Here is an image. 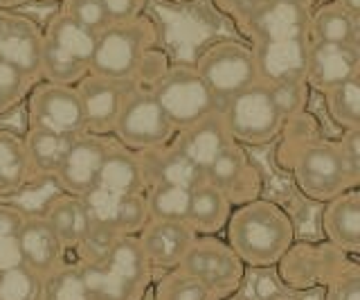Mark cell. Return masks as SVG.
I'll use <instances>...</instances> for the list:
<instances>
[{"mask_svg": "<svg viewBox=\"0 0 360 300\" xmlns=\"http://www.w3.org/2000/svg\"><path fill=\"white\" fill-rule=\"evenodd\" d=\"M225 228L228 246L243 264L252 266L279 262L295 237V226L286 210L264 199H255L232 210Z\"/></svg>", "mask_w": 360, "mask_h": 300, "instance_id": "6da1fadb", "label": "cell"}, {"mask_svg": "<svg viewBox=\"0 0 360 300\" xmlns=\"http://www.w3.org/2000/svg\"><path fill=\"white\" fill-rule=\"evenodd\" d=\"M90 300H142L151 282V264L138 235H122L93 260L77 264Z\"/></svg>", "mask_w": 360, "mask_h": 300, "instance_id": "7a4b0ae2", "label": "cell"}, {"mask_svg": "<svg viewBox=\"0 0 360 300\" xmlns=\"http://www.w3.org/2000/svg\"><path fill=\"white\" fill-rule=\"evenodd\" d=\"M158 46V27L149 16L131 23L108 25L97 35L95 52L90 59V75L133 84L138 65L146 50Z\"/></svg>", "mask_w": 360, "mask_h": 300, "instance_id": "3957f363", "label": "cell"}, {"mask_svg": "<svg viewBox=\"0 0 360 300\" xmlns=\"http://www.w3.org/2000/svg\"><path fill=\"white\" fill-rule=\"evenodd\" d=\"M292 176L300 190L313 201H331L358 183L352 179L338 142L311 138L300 142L292 156Z\"/></svg>", "mask_w": 360, "mask_h": 300, "instance_id": "277c9868", "label": "cell"}, {"mask_svg": "<svg viewBox=\"0 0 360 300\" xmlns=\"http://www.w3.org/2000/svg\"><path fill=\"white\" fill-rule=\"evenodd\" d=\"M149 91L176 133L212 115L221 106L205 82L200 80V75L194 70V65H169L167 73Z\"/></svg>", "mask_w": 360, "mask_h": 300, "instance_id": "5b68a950", "label": "cell"}, {"mask_svg": "<svg viewBox=\"0 0 360 300\" xmlns=\"http://www.w3.org/2000/svg\"><path fill=\"white\" fill-rule=\"evenodd\" d=\"M219 111L236 144L262 147L273 142L284 129V118L270 97L268 86L262 82L225 99Z\"/></svg>", "mask_w": 360, "mask_h": 300, "instance_id": "8992f818", "label": "cell"}, {"mask_svg": "<svg viewBox=\"0 0 360 300\" xmlns=\"http://www.w3.org/2000/svg\"><path fill=\"white\" fill-rule=\"evenodd\" d=\"M194 70L223 104L225 99L259 84L252 46L241 41H214L198 54Z\"/></svg>", "mask_w": 360, "mask_h": 300, "instance_id": "52a82bcc", "label": "cell"}, {"mask_svg": "<svg viewBox=\"0 0 360 300\" xmlns=\"http://www.w3.org/2000/svg\"><path fill=\"white\" fill-rule=\"evenodd\" d=\"M110 136H115L122 147L146 151L172 142L176 129L162 113V108L158 106L151 91L133 86L129 95L124 97Z\"/></svg>", "mask_w": 360, "mask_h": 300, "instance_id": "ba28073f", "label": "cell"}, {"mask_svg": "<svg viewBox=\"0 0 360 300\" xmlns=\"http://www.w3.org/2000/svg\"><path fill=\"white\" fill-rule=\"evenodd\" d=\"M180 271L196 277L217 298H225L241 287L245 264L228 244L214 237H196L178 266Z\"/></svg>", "mask_w": 360, "mask_h": 300, "instance_id": "9c48e42d", "label": "cell"}, {"mask_svg": "<svg viewBox=\"0 0 360 300\" xmlns=\"http://www.w3.org/2000/svg\"><path fill=\"white\" fill-rule=\"evenodd\" d=\"M30 127H41L72 138L86 133L84 111L77 88L39 82V86H34L30 95Z\"/></svg>", "mask_w": 360, "mask_h": 300, "instance_id": "30bf717a", "label": "cell"}, {"mask_svg": "<svg viewBox=\"0 0 360 300\" xmlns=\"http://www.w3.org/2000/svg\"><path fill=\"white\" fill-rule=\"evenodd\" d=\"M43 30L27 16L0 12V61L41 82Z\"/></svg>", "mask_w": 360, "mask_h": 300, "instance_id": "8fae6325", "label": "cell"}, {"mask_svg": "<svg viewBox=\"0 0 360 300\" xmlns=\"http://www.w3.org/2000/svg\"><path fill=\"white\" fill-rule=\"evenodd\" d=\"M75 88L79 102H82L86 133L101 138L110 136L124 97L129 95L133 84L106 80V77H97L88 73Z\"/></svg>", "mask_w": 360, "mask_h": 300, "instance_id": "7c38bea8", "label": "cell"}, {"mask_svg": "<svg viewBox=\"0 0 360 300\" xmlns=\"http://www.w3.org/2000/svg\"><path fill=\"white\" fill-rule=\"evenodd\" d=\"M106 149H108V140L101 136H90V133L75 136L59 165V170L54 174L56 185L65 194L72 196L88 194L97 185Z\"/></svg>", "mask_w": 360, "mask_h": 300, "instance_id": "4fadbf2b", "label": "cell"}, {"mask_svg": "<svg viewBox=\"0 0 360 300\" xmlns=\"http://www.w3.org/2000/svg\"><path fill=\"white\" fill-rule=\"evenodd\" d=\"M309 20L311 7L284 3V0H268L239 30L252 41V46L264 41L309 39Z\"/></svg>", "mask_w": 360, "mask_h": 300, "instance_id": "5bb4252c", "label": "cell"}, {"mask_svg": "<svg viewBox=\"0 0 360 300\" xmlns=\"http://www.w3.org/2000/svg\"><path fill=\"white\" fill-rule=\"evenodd\" d=\"M360 75V48L352 43L309 41L307 75L304 82L315 91L326 93L329 88Z\"/></svg>", "mask_w": 360, "mask_h": 300, "instance_id": "9a60e30c", "label": "cell"}, {"mask_svg": "<svg viewBox=\"0 0 360 300\" xmlns=\"http://www.w3.org/2000/svg\"><path fill=\"white\" fill-rule=\"evenodd\" d=\"M255 63L262 84L304 82L309 57V39H284L255 43Z\"/></svg>", "mask_w": 360, "mask_h": 300, "instance_id": "2e32d148", "label": "cell"}, {"mask_svg": "<svg viewBox=\"0 0 360 300\" xmlns=\"http://www.w3.org/2000/svg\"><path fill=\"white\" fill-rule=\"evenodd\" d=\"M205 181L217 185L230 199V204H241V206L248 201H255L259 187H262L257 170L248 161L243 147L236 142H232L205 170Z\"/></svg>", "mask_w": 360, "mask_h": 300, "instance_id": "e0dca14e", "label": "cell"}, {"mask_svg": "<svg viewBox=\"0 0 360 300\" xmlns=\"http://www.w3.org/2000/svg\"><path fill=\"white\" fill-rule=\"evenodd\" d=\"M196 237L187 221H149L138 242L151 269H178Z\"/></svg>", "mask_w": 360, "mask_h": 300, "instance_id": "ac0fdd59", "label": "cell"}, {"mask_svg": "<svg viewBox=\"0 0 360 300\" xmlns=\"http://www.w3.org/2000/svg\"><path fill=\"white\" fill-rule=\"evenodd\" d=\"M138 163L144 176V190L149 185H174L183 190H196L200 183H205V172L191 163L185 154H180L172 142L165 147L142 151Z\"/></svg>", "mask_w": 360, "mask_h": 300, "instance_id": "d6986e66", "label": "cell"}, {"mask_svg": "<svg viewBox=\"0 0 360 300\" xmlns=\"http://www.w3.org/2000/svg\"><path fill=\"white\" fill-rule=\"evenodd\" d=\"M18 249H20V264L27 266L39 277L52 275L59 266H63V253L65 246L56 232L50 228L43 215H25V221L20 226L18 235Z\"/></svg>", "mask_w": 360, "mask_h": 300, "instance_id": "ffe728a7", "label": "cell"}, {"mask_svg": "<svg viewBox=\"0 0 360 300\" xmlns=\"http://www.w3.org/2000/svg\"><path fill=\"white\" fill-rule=\"evenodd\" d=\"M232 142L234 140L221 118V111H214L212 115L198 120L196 125L178 131L176 138L172 140L174 147L180 154H185L194 165H198L202 172H205Z\"/></svg>", "mask_w": 360, "mask_h": 300, "instance_id": "44dd1931", "label": "cell"}, {"mask_svg": "<svg viewBox=\"0 0 360 300\" xmlns=\"http://www.w3.org/2000/svg\"><path fill=\"white\" fill-rule=\"evenodd\" d=\"M324 232L333 246L342 253L356 255L360 251V194L358 187H352L326 201V210L322 217Z\"/></svg>", "mask_w": 360, "mask_h": 300, "instance_id": "7402d4cb", "label": "cell"}, {"mask_svg": "<svg viewBox=\"0 0 360 300\" xmlns=\"http://www.w3.org/2000/svg\"><path fill=\"white\" fill-rule=\"evenodd\" d=\"M43 219L48 221L65 249L82 246L90 226H93L84 199L65 192L50 199L48 206L43 208Z\"/></svg>", "mask_w": 360, "mask_h": 300, "instance_id": "603a6c76", "label": "cell"}, {"mask_svg": "<svg viewBox=\"0 0 360 300\" xmlns=\"http://www.w3.org/2000/svg\"><path fill=\"white\" fill-rule=\"evenodd\" d=\"M97 190L112 194V196H127L135 192H144V176L140 170L138 156L122 147V144L108 142L104 163H101Z\"/></svg>", "mask_w": 360, "mask_h": 300, "instance_id": "cb8c5ba5", "label": "cell"}, {"mask_svg": "<svg viewBox=\"0 0 360 300\" xmlns=\"http://www.w3.org/2000/svg\"><path fill=\"white\" fill-rule=\"evenodd\" d=\"M232 213L230 199L225 196L217 185L200 183L196 190H191L189 217L187 224L200 237H212L225 228Z\"/></svg>", "mask_w": 360, "mask_h": 300, "instance_id": "d4e9b609", "label": "cell"}, {"mask_svg": "<svg viewBox=\"0 0 360 300\" xmlns=\"http://www.w3.org/2000/svg\"><path fill=\"white\" fill-rule=\"evenodd\" d=\"M309 41L352 43V46L360 48V16L347 12L335 3L311 9Z\"/></svg>", "mask_w": 360, "mask_h": 300, "instance_id": "484cf974", "label": "cell"}, {"mask_svg": "<svg viewBox=\"0 0 360 300\" xmlns=\"http://www.w3.org/2000/svg\"><path fill=\"white\" fill-rule=\"evenodd\" d=\"M22 142H25L32 176H52L54 179L72 142V136H63V133H54L41 127H30V131L22 136Z\"/></svg>", "mask_w": 360, "mask_h": 300, "instance_id": "4316f807", "label": "cell"}, {"mask_svg": "<svg viewBox=\"0 0 360 300\" xmlns=\"http://www.w3.org/2000/svg\"><path fill=\"white\" fill-rule=\"evenodd\" d=\"M32 179L34 176L22 136L0 129V196L20 192Z\"/></svg>", "mask_w": 360, "mask_h": 300, "instance_id": "83f0119b", "label": "cell"}, {"mask_svg": "<svg viewBox=\"0 0 360 300\" xmlns=\"http://www.w3.org/2000/svg\"><path fill=\"white\" fill-rule=\"evenodd\" d=\"M43 37L90 68V59H93L95 43H97L95 32H90L82 23H77V20L70 18L65 12H56L48 20V25H45Z\"/></svg>", "mask_w": 360, "mask_h": 300, "instance_id": "f1b7e54d", "label": "cell"}, {"mask_svg": "<svg viewBox=\"0 0 360 300\" xmlns=\"http://www.w3.org/2000/svg\"><path fill=\"white\" fill-rule=\"evenodd\" d=\"M144 201L151 221H187L191 190L174 185H149L144 190Z\"/></svg>", "mask_w": 360, "mask_h": 300, "instance_id": "f546056e", "label": "cell"}, {"mask_svg": "<svg viewBox=\"0 0 360 300\" xmlns=\"http://www.w3.org/2000/svg\"><path fill=\"white\" fill-rule=\"evenodd\" d=\"M329 118L345 131L360 129V75L322 93Z\"/></svg>", "mask_w": 360, "mask_h": 300, "instance_id": "4dcf8cb0", "label": "cell"}, {"mask_svg": "<svg viewBox=\"0 0 360 300\" xmlns=\"http://www.w3.org/2000/svg\"><path fill=\"white\" fill-rule=\"evenodd\" d=\"M41 300H90L88 287L77 264H63L43 280Z\"/></svg>", "mask_w": 360, "mask_h": 300, "instance_id": "1f68e13d", "label": "cell"}, {"mask_svg": "<svg viewBox=\"0 0 360 300\" xmlns=\"http://www.w3.org/2000/svg\"><path fill=\"white\" fill-rule=\"evenodd\" d=\"M25 215L20 208L0 206V273L20 264L18 235Z\"/></svg>", "mask_w": 360, "mask_h": 300, "instance_id": "d6a6232c", "label": "cell"}, {"mask_svg": "<svg viewBox=\"0 0 360 300\" xmlns=\"http://www.w3.org/2000/svg\"><path fill=\"white\" fill-rule=\"evenodd\" d=\"M149 210H146V201H144V192H135V194H127L122 196L115 213H112V232L115 235H140V230L149 224Z\"/></svg>", "mask_w": 360, "mask_h": 300, "instance_id": "836d02e7", "label": "cell"}, {"mask_svg": "<svg viewBox=\"0 0 360 300\" xmlns=\"http://www.w3.org/2000/svg\"><path fill=\"white\" fill-rule=\"evenodd\" d=\"M43 277H39L27 266H14L0 273V300H41Z\"/></svg>", "mask_w": 360, "mask_h": 300, "instance_id": "e575fe53", "label": "cell"}, {"mask_svg": "<svg viewBox=\"0 0 360 300\" xmlns=\"http://www.w3.org/2000/svg\"><path fill=\"white\" fill-rule=\"evenodd\" d=\"M155 300H219V298L205 285L198 282L196 277L176 269L174 273L165 275L160 285H158Z\"/></svg>", "mask_w": 360, "mask_h": 300, "instance_id": "d590c367", "label": "cell"}, {"mask_svg": "<svg viewBox=\"0 0 360 300\" xmlns=\"http://www.w3.org/2000/svg\"><path fill=\"white\" fill-rule=\"evenodd\" d=\"M34 84L37 82H32L30 77L0 61V115L14 111L32 91Z\"/></svg>", "mask_w": 360, "mask_h": 300, "instance_id": "8d00e7d4", "label": "cell"}, {"mask_svg": "<svg viewBox=\"0 0 360 300\" xmlns=\"http://www.w3.org/2000/svg\"><path fill=\"white\" fill-rule=\"evenodd\" d=\"M268 91L281 118L288 120L304 111L309 86L307 82H279V84H268Z\"/></svg>", "mask_w": 360, "mask_h": 300, "instance_id": "74e56055", "label": "cell"}, {"mask_svg": "<svg viewBox=\"0 0 360 300\" xmlns=\"http://www.w3.org/2000/svg\"><path fill=\"white\" fill-rule=\"evenodd\" d=\"M61 12H65L90 32H95V35H99L101 30H106L110 25L99 0H63Z\"/></svg>", "mask_w": 360, "mask_h": 300, "instance_id": "f35d334b", "label": "cell"}, {"mask_svg": "<svg viewBox=\"0 0 360 300\" xmlns=\"http://www.w3.org/2000/svg\"><path fill=\"white\" fill-rule=\"evenodd\" d=\"M99 3L104 7L108 23L117 25V23H131V20L140 18L146 0H99Z\"/></svg>", "mask_w": 360, "mask_h": 300, "instance_id": "ab89813d", "label": "cell"}, {"mask_svg": "<svg viewBox=\"0 0 360 300\" xmlns=\"http://www.w3.org/2000/svg\"><path fill=\"white\" fill-rule=\"evenodd\" d=\"M212 3L221 14L230 16L234 23L241 27L259 7H264L268 3V0H212Z\"/></svg>", "mask_w": 360, "mask_h": 300, "instance_id": "60d3db41", "label": "cell"}, {"mask_svg": "<svg viewBox=\"0 0 360 300\" xmlns=\"http://www.w3.org/2000/svg\"><path fill=\"white\" fill-rule=\"evenodd\" d=\"M326 300H360V275L356 269L342 273L331 282Z\"/></svg>", "mask_w": 360, "mask_h": 300, "instance_id": "b9f144b4", "label": "cell"}, {"mask_svg": "<svg viewBox=\"0 0 360 300\" xmlns=\"http://www.w3.org/2000/svg\"><path fill=\"white\" fill-rule=\"evenodd\" d=\"M338 147H340L349 174H352V179L358 183L360 181V129L345 131V138L338 142Z\"/></svg>", "mask_w": 360, "mask_h": 300, "instance_id": "7bdbcfd3", "label": "cell"}, {"mask_svg": "<svg viewBox=\"0 0 360 300\" xmlns=\"http://www.w3.org/2000/svg\"><path fill=\"white\" fill-rule=\"evenodd\" d=\"M331 3L340 5L342 9H347V12L360 16V0H331Z\"/></svg>", "mask_w": 360, "mask_h": 300, "instance_id": "ee69618b", "label": "cell"}, {"mask_svg": "<svg viewBox=\"0 0 360 300\" xmlns=\"http://www.w3.org/2000/svg\"><path fill=\"white\" fill-rule=\"evenodd\" d=\"M27 0H0V12H9V9H18L25 5Z\"/></svg>", "mask_w": 360, "mask_h": 300, "instance_id": "f6af8a7d", "label": "cell"}, {"mask_svg": "<svg viewBox=\"0 0 360 300\" xmlns=\"http://www.w3.org/2000/svg\"><path fill=\"white\" fill-rule=\"evenodd\" d=\"M284 3H297V5H304V7H311L313 9L315 0H284Z\"/></svg>", "mask_w": 360, "mask_h": 300, "instance_id": "bcb514c9", "label": "cell"}, {"mask_svg": "<svg viewBox=\"0 0 360 300\" xmlns=\"http://www.w3.org/2000/svg\"><path fill=\"white\" fill-rule=\"evenodd\" d=\"M37 3H63V0H37Z\"/></svg>", "mask_w": 360, "mask_h": 300, "instance_id": "7dc6e473", "label": "cell"}, {"mask_svg": "<svg viewBox=\"0 0 360 300\" xmlns=\"http://www.w3.org/2000/svg\"><path fill=\"white\" fill-rule=\"evenodd\" d=\"M169 3H189V0H169Z\"/></svg>", "mask_w": 360, "mask_h": 300, "instance_id": "c3c4849f", "label": "cell"}, {"mask_svg": "<svg viewBox=\"0 0 360 300\" xmlns=\"http://www.w3.org/2000/svg\"><path fill=\"white\" fill-rule=\"evenodd\" d=\"M279 300H300V298H279Z\"/></svg>", "mask_w": 360, "mask_h": 300, "instance_id": "681fc988", "label": "cell"}]
</instances>
